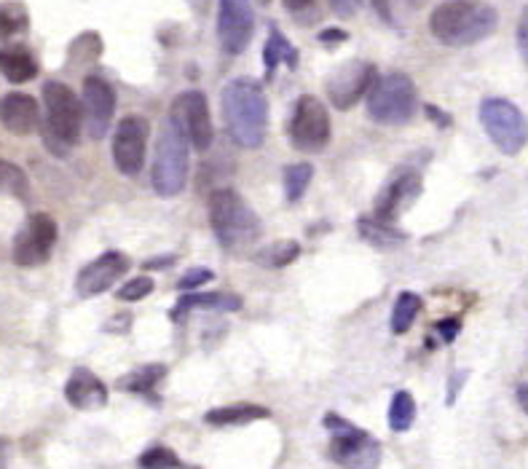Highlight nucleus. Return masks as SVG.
<instances>
[{"label": "nucleus", "instance_id": "obj_28", "mask_svg": "<svg viewBox=\"0 0 528 469\" xmlns=\"http://www.w3.org/2000/svg\"><path fill=\"white\" fill-rule=\"evenodd\" d=\"M416 421V400L411 392H397L389 405V427L394 432H408Z\"/></svg>", "mask_w": 528, "mask_h": 469}, {"label": "nucleus", "instance_id": "obj_18", "mask_svg": "<svg viewBox=\"0 0 528 469\" xmlns=\"http://www.w3.org/2000/svg\"><path fill=\"white\" fill-rule=\"evenodd\" d=\"M0 124L6 126L11 134H33L41 126V110L38 102L30 94L11 92L0 100Z\"/></svg>", "mask_w": 528, "mask_h": 469}, {"label": "nucleus", "instance_id": "obj_8", "mask_svg": "<svg viewBox=\"0 0 528 469\" xmlns=\"http://www.w3.org/2000/svg\"><path fill=\"white\" fill-rule=\"evenodd\" d=\"M290 143L293 148L303 153H322L330 143V113H327L325 102L314 97V94H303L301 100L295 102L293 118H290Z\"/></svg>", "mask_w": 528, "mask_h": 469}, {"label": "nucleus", "instance_id": "obj_30", "mask_svg": "<svg viewBox=\"0 0 528 469\" xmlns=\"http://www.w3.org/2000/svg\"><path fill=\"white\" fill-rule=\"evenodd\" d=\"M0 193H9L17 199H27V193H30L27 175L11 161H0Z\"/></svg>", "mask_w": 528, "mask_h": 469}, {"label": "nucleus", "instance_id": "obj_42", "mask_svg": "<svg viewBox=\"0 0 528 469\" xmlns=\"http://www.w3.org/2000/svg\"><path fill=\"white\" fill-rule=\"evenodd\" d=\"M9 451H11L9 440H0V467H3L6 461H9Z\"/></svg>", "mask_w": 528, "mask_h": 469}, {"label": "nucleus", "instance_id": "obj_20", "mask_svg": "<svg viewBox=\"0 0 528 469\" xmlns=\"http://www.w3.org/2000/svg\"><path fill=\"white\" fill-rule=\"evenodd\" d=\"M239 311L242 309V298L231 293H193L183 295L177 301L175 311H172V319H183L188 311Z\"/></svg>", "mask_w": 528, "mask_h": 469}, {"label": "nucleus", "instance_id": "obj_9", "mask_svg": "<svg viewBox=\"0 0 528 469\" xmlns=\"http://www.w3.org/2000/svg\"><path fill=\"white\" fill-rule=\"evenodd\" d=\"M169 121L188 137V143L196 151H210L212 140H215V126H212L210 102L202 92H183L177 94L169 108Z\"/></svg>", "mask_w": 528, "mask_h": 469}, {"label": "nucleus", "instance_id": "obj_12", "mask_svg": "<svg viewBox=\"0 0 528 469\" xmlns=\"http://www.w3.org/2000/svg\"><path fill=\"white\" fill-rule=\"evenodd\" d=\"M255 35V11L250 0H220L218 41L226 54H242Z\"/></svg>", "mask_w": 528, "mask_h": 469}, {"label": "nucleus", "instance_id": "obj_22", "mask_svg": "<svg viewBox=\"0 0 528 469\" xmlns=\"http://www.w3.org/2000/svg\"><path fill=\"white\" fill-rule=\"evenodd\" d=\"M269 408H260V405H228V408H215L207 413V424L212 427H242L250 421L269 419Z\"/></svg>", "mask_w": 528, "mask_h": 469}, {"label": "nucleus", "instance_id": "obj_10", "mask_svg": "<svg viewBox=\"0 0 528 469\" xmlns=\"http://www.w3.org/2000/svg\"><path fill=\"white\" fill-rule=\"evenodd\" d=\"M151 124L143 116H124L113 134V164L124 177H137L143 172L145 148H148Z\"/></svg>", "mask_w": 528, "mask_h": 469}, {"label": "nucleus", "instance_id": "obj_17", "mask_svg": "<svg viewBox=\"0 0 528 469\" xmlns=\"http://www.w3.org/2000/svg\"><path fill=\"white\" fill-rule=\"evenodd\" d=\"M132 266V260L126 258L124 252L110 250L105 255H100L97 260H92L89 266L81 268V274L76 279V290L81 298H94L102 295L105 290L116 285L118 279L124 277L126 271Z\"/></svg>", "mask_w": 528, "mask_h": 469}, {"label": "nucleus", "instance_id": "obj_23", "mask_svg": "<svg viewBox=\"0 0 528 469\" xmlns=\"http://www.w3.org/2000/svg\"><path fill=\"white\" fill-rule=\"evenodd\" d=\"M0 73L9 78L11 84H27L38 76V65L27 51L3 49L0 51Z\"/></svg>", "mask_w": 528, "mask_h": 469}, {"label": "nucleus", "instance_id": "obj_2", "mask_svg": "<svg viewBox=\"0 0 528 469\" xmlns=\"http://www.w3.org/2000/svg\"><path fill=\"white\" fill-rule=\"evenodd\" d=\"M496 25L499 14L483 0H445L429 17V33L451 49L486 41Z\"/></svg>", "mask_w": 528, "mask_h": 469}, {"label": "nucleus", "instance_id": "obj_37", "mask_svg": "<svg viewBox=\"0 0 528 469\" xmlns=\"http://www.w3.org/2000/svg\"><path fill=\"white\" fill-rule=\"evenodd\" d=\"M459 330H461L459 319H443V322H437V333L443 335L445 344H451L453 338L459 335Z\"/></svg>", "mask_w": 528, "mask_h": 469}, {"label": "nucleus", "instance_id": "obj_31", "mask_svg": "<svg viewBox=\"0 0 528 469\" xmlns=\"http://www.w3.org/2000/svg\"><path fill=\"white\" fill-rule=\"evenodd\" d=\"M140 467H180V459L175 456V451H169L164 445H153V448H148V451L140 456Z\"/></svg>", "mask_w": 528, "mask_h": 469}, {"label": "nucleus", "instance_id": "obj_1", "mask_svg": "<svg viewBox=\"0 0 528 469\" xmlns=\"http://www.w3.org/2000/svg\"><path fill=\"white\" fill-rule=\"evenodd\" d=\"M223 121L228 137L239 148H260L269 129V100L263 86L255 78H234L228 81L220 97Z\"/></svg>", "mask_w": 528, "mask_h": 469}, {"label": "nucleus", "instance_id": "obj_5", "mask_svg": "<svg viewBox=\"0 0 528 469\" xmlns=\"http://www.w3.org/2000/svg\"><path fill=\"white\" fill-rule=\"evenodd\" d=\"M416 108H419L416 84L405 73L376 78V84L368 92V116L376 124L403 126L416 116Z\"/></svg>", "mask_w": 528, "mask_h": 469}, {"label": "nucleus", "instance_id": "obj_26", "mask_svg": "<svg viewBox=\"0 0 528 469\" xmlns=\"http://www.w3.org/2000/svg\"><path fill=\"white\" fill-rule=\"evenodd\" d=\"M167 376V368L164 365H148V368H140L135 373H129L118 381V389L121 392H132V394H148L151 389H156L161 378Z\"/></svg>", "mask_w": 528, "mask_h": 469}, {"label": "nucleus", "instance_id": "obj_14", "mask_svg": "<svg viewBox=\"0 0 528 469\" xmlns=\"http://www.w3.org/2000/svg\"><path fill=\"white\" fill-rule=\"evenodd\" d=\"M84 126L89 137L102 140L108 134L110 124H113V113H116V92L113 86L100 76H89L84 81Z\"/></svg>", "mask_w": 528, "mask_h": 469}, {"label": "nucleus", "instance_id": "obj_27", "mask_svg": "<svg viewBox=\"0 0 528 469\" xmlns=\"http://www.w3.org/2000/svg\"><path fill=\"white\" fill-rule=\"evenodd\" d=\"M421 311V298L416 293H400L392 309V333L403 335L411 330L413 319Z\"/></svg>", "mask_w": 528, "mask_h": 469}, {"label": "nucleus", "instance_id": "obj_13", "mask_svg": "<svg viewBox=\"0 0 528 469\" xmlns=\"http://www.w3.org/2000/svg\"><path fill=\"white\" fill-rule=\"evenodd\" d=\"M373 84H376V67L370 62H349L336 76L327 78L325 89L333 108L349 110L373 89Z\"/></svg>", "mask_w": 528, "mask_h": 469}, {"label": "nucleus", "instance_id": "obj_40", "mask_svg": "<svg viewBox=\"0 0 528 469\" xmlns=\"http://www.w3.org/2000/svg\"><path fill=\"white\" fill-rule=\"evenodd\" d=\"M172 260L175 258H153L145 263V268H167V266H172Z\"/></svg>", "mask_w": 528, "mask_h": 469}, {"label": "nucleus", "instance_id": "obj_11", "mask_svg": "<svg viewBox=\"0 0 528 469\" xmlns=\"http://www.w3.org/2000/svg\"><path fill=\"white\" fill-rule=\"evenodd\" d=\"M57 244V223L46 212L30 215L14 239V263L17 266H41L46 263Z\"/></svg>", "mask_w": 528, "mask_h": 469}, {"label": "nucleus", "instance_id": "obj_7", "mask_svg": "<svg viewBox=\"0 0 528 469\" xmlns=\"http://www.w3.org/2000/svg\"><path fill=\"white\" fill-rule=\"evenodd\" d=\"M480 124L486 129L488 140L504 153L518 156L528 145V121L518 105L502 97H488L480 105Z\"/></svg>", "mask_w": 528, "mask_h": 469}, {"label": "nucleus", "instance_id": "obj_6", "mask_svg": "<svg viewBox=\"0 0 528 469\" xmlns=\"http://www.w3.org/2000/svg\"><path fill=\"white\" fill-rule=\"evenodd\" d=\"M188 137L177 129L172 121L164 124L156 143V156H153L151 183L159 196L172 199L185 188L188 180Z\"/></svg>", "mask_w": 528, "mask_h": 469}, {"label": "nucleus", "instance_id": "obj_32", "mask_svg": "<svg viewBox=\"0 0 528 469\" xmlns=\"http://www.w3.org/2000/svg\"><path fill=\"white\" fill-rule=\"evenodd\" d=\"M153 293V282L148 277H137L132 282H126L121 290H118V298L121 301H143Z\"/></svg>", "mask_w": 528, "mask_h": 469}, {"label": "nucleus", "instance_id": "obj_19", "mask_svg": "<svg viewBox=\"0 0 528 469\" xmlns=\"http://www.w3.org/2000/svg\"><path fill=\"white\" fill-rule=\"evenodd\" d=\"M65 397L78 411H100L108 405V386L92 370L78 368L65 384Z\"/></svg>", "mask_w": 528, "mask_h": 469}, {"label": "nucleus", "instance_id": "obj_21", "mask_svg": "<svg viewBox=\"0 0 528 469\" xmlns=\"http://www.w3.org/2000/svg\"><path fill=\"white\" fill-rule=\"evenodd\" d=\"M357 231H360L365 242L378 247V250H394V247H400L405 242L403 231H397L389 220H381L376 215L373 218H360Z\"/></svg>", "mask_w": 528, "mask_h": 469}, {"label": "nucleus", "instance_id": "obj_41", "mask_svg": "<svg viewBox=\"0 0 528 469\" xmlns=\"http://www.w3.org/2000/svg\"><path fill=\"white\" fill-rule=\"evenodd\" d=\"M518 400H520V405H523V411L528 413V384L518 386Z\"/></svg>", "mask_w": 528, "mask_h": 469}, {"label": "nucleus", "instance_id": "obj_3", "mask_svg": "<svg viewBox=\"0 0 528 469\" xmlns=\"http://www.w3.org/2000/svg\"><path fill=\"white\" fill-rule=\"evenodd\" d=\"M210 226L215 239L228 252H242L260 239V220L234 188H218L210 196Z\"/></svg>", "mask_w": 528, "mask_h": 469}, {"label": "nucleus", "instance_id": "obj_25", "mask_svg": "<svg viewBox=\"0 0 528 469\" xmlns=\"http://www.w3.org/2000/svg\"><path fill=\"white\" fill-rule=\"evenodd\" d=\"M301 255V244L293 239H279V242L266 244L263 250L255 252V263L266 268H285Z\"/></svg>", "mask_w": 528, "mask_h": 469}, {"label": "nucleus", "instance_id": "obj_15", "mask_svg": "<svg viewBox=\"0 0 528 469\" xmlns=\"http://www.w3.org/2000/svg\"><path fill=\"white\" fill-rule=\"evenodd\" d=\"M421 188H424V183H421V175L416 169H400V172H394V175L389 177V183L378 193L376 204H373V215L392 223L400 212L408 210L413 201L419 199Z\"/></svg>", "mask_w": 528, "mask_h": 469}, {"label": "nucleus", "instance_id": "obj_33", "mask_svg": "<svg viewBox=\"0 0 528 469\" xmlns=\"http://www.w3.org/2000/svg\"><path fill=\"white\" fill-rule=\"evenodd\" d=\"M212 274L210 268H191V271H185L183 277H180V282H177V290H196V287H202L204 282H212Z\"/></svg>", "mask_w": 528, "mask_h": 469}, {"label": "nucleus", "instance_id": "obj_34", "mask_svg": "<svg viewBox=\"0 0 528 469\" xmlns=\"http://www.w3.org/2000/svg\"><path fill=\"white\" fill-rule=\"evenodd\" d=\"M25 30V17L22 14H11V11H0V35H14Z\"/></svg>", "mask_w": 528, "mask_h": 469}, {"label": "nucleus", "instance_id": "obj_4", "mask_svg": "<svg viewBox=\"0 0 528 469\" xmlns=\"http://www.w3.org/2000/svg\"><path fill=\"white\" fill-rule=\"evenodd\" d=\"M43 105H46V124L43 137L54 156H68V151L81 140L84 129V105L78 102L73 89L59 81L43 84Z\"/></svg>", "mask_w": 528, "mask_h": 469}, {"label": "nucleus", "instance_id": "obj_35", "mask_svg": "<svg viewBox=\"0 0 528 469\" xmlns=\"http://www.w3.org/2000/svg\"><path fill=\"white\" fill-rule=\"evenodd\" d=\"M330 3V9H333V14L341 19H352L357 17V11L362 9V3L365 0H327Z\"/></svg>", "mask_w": 528, "mask_h": 469}, {"label": "nucleus", "instance_id": "obj_24", "mask_svg": "<svg viewBox=\"0 0 528 469\" xmlns=\"http://www.w3.org/2000/svg\"><path fill=\"white\" fill-rule=\"evenodd\" d=\"M279 62H287L290 67L298 65V51L290 46L285 35L279 33L277 27H271L269 41H266V49H263V65H266V78L274 76Z\"/></svg>", "mask_w": 528, "mask_h": 469}, {"label": "nucleus", "instance_id": "obj_38", "mask_svg": "<svg viewBox=\"0 0 528 469\" xmlns=\"http://www.w3.org/2000/svg\"><path fill=\"white\" fill-rule=\"evenodd\" d=\"M346 38H349V35H346L344 30H322V33H319V41L330 43V46H333V43H344Z\"/></svg>", "mask_w": 528, "mask_h": 469}, {"label": "nucleus", "instance_id": "obj_29", "mask_svg": "<svg viewBox=\"0 0 528 469\" xmlns=\"http://www.w3.org/2000/svg\"><path fill=\"white\" fill-rule=\"evenodd\" d=\"M311 177H314V169L306 161H298V164H290L285 169V196L287 201H301V196L309 188Z\"/></svg>", "mask_w": 528, "mask_h": 469}, {"label": "nucleus", "instance_id": "obj_43", "mask_svg": "<svg viewBox=\"0 0 528 469\" xmlns=\"http://www.w3.org/2000/svg\"><path fill=\"white\" fill-rule=\"evenodd\" d=\"M258 3H263V6H269V3H271V0H258Z\"/></svg>", "mask_w": 528, "mask_h": 469}, {"label": "nucleus", "instance_id": "obj_39", "mask_svg": "<svg viewBox=\"0 0 528 469\" xmlns=\"http://www.w3.org/2000/svg\"><path fill=\"white\" fill-rule=\"evenodd\" d=\"M314 6V0H285V9L290 14H303V11H309Z\"/></svg>", "mask_w": 528, "mask_h": 469}, {"label": "nucleus", "instance_id": "obj_36", "mask_svg": "<svg viewBox=\"0 0 528 469\" xmlns=\"http://www.w3.org/2000/svg\"><path fill=\"white\" fill-rule=\"evenodd\" d=\"M518 49H520V57H523V62L528 65V9H523V14H520V22H518Z\"/></svg>", "mask_w": 528, "mask_h": 469}, {"label": "nucleus", "instance_id": "obj_16", "mask_svg": "<svg viewBox=\"0 0 528 469\" xmlns=\"http://www.w3.org/2000/svg\"><path fill=\"white\" fill-rule=\"evenodd\" d=\"M327 456L341 467H376L381 461V445L360 427H352L333 435Z\"/></svg>", "mask_w": 528, "mask_h": 469}]
</instances>
